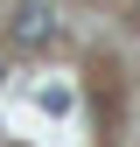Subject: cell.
Instances as JSON below:
<instances>
[{"label":"cell","mask_w":140,"mask_h":147,"mask_svg":"<svg viewBox=\"0 0 140 147\" xmlns=\"http://www.w3.org/2000/svg\"><path fill=\"white\" fill-rule=\"evenodd\" d=\"M14 42L21 49H49L56 42V7H49V0H28V7L14 14Z\"/></svg>","instance_id":"6da1fadb"}]
</instances>
